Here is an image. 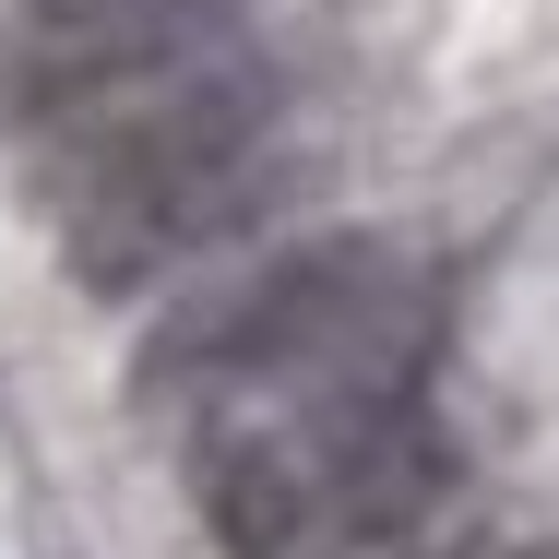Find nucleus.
Instances as JSON below:
<instances>
[{
	"label": "nucleus",
	"instance_id": "obj_1",
	"mask_svg": "<svg viewBox=\"0 0 559 559\" xmlns=\"http://www.w3.org/2000/svg\"><path fill=\"white\" fill-rule=\"evenodd\" d=\"M441 298L405 250L334 238V250H274L203 286L191 310H167L155 334V393L226 405V393H322L369 369H429Z\"/></svg>",
	"mask_w": 559,
	"mask_h": 559
},
{
	"label": "nucleus",
	"instance_id": "obj_2",
	"mask_svg": "<svg viewBox=\"0 0 559 559\" xmlns=\"http://www.w3.org/2000/svg\"><path fill=\"white\" fill-rule=\"evenodd\" d=\"M203 48H238L226 0H24V12H0V131L48 143L72 119L167 84Z\"/></svg>",
	"mask_w": 559,
	"mask_h": 559
},
{
	"label": "nucleus",
	"instance_id": "obj_3",
	"mask_svg": "<svg viewBox=\"0 0 559 559\" xmlns=\"http://www.w3.org/2000/svg\"><path fill=\"white\" fill-rule=\"evenodd\" d=\"M298 191V167L262 143H226V155H191V167H143V179H108V191H60V250L96 298H131L179 262L226 250L238 226H262Z\"/></svg>",
	"mask_w": 559,
	"mask_h": 559
}]
</instances>
